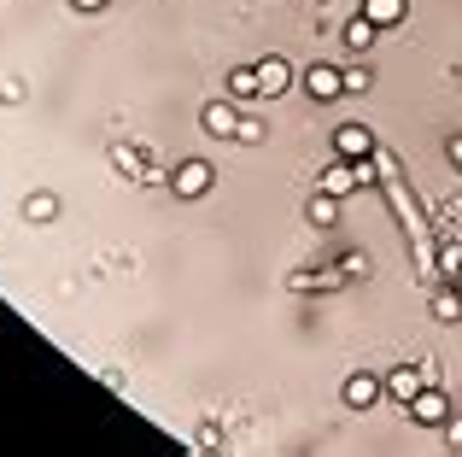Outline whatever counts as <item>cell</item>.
<instances>
[{"label":"cell","mask_w":462,"mask_h":457,"mask_svg":"<svg viewBox=\"0 0 462 457\" xmlns=\"http://www.w3.org/2000/svg\"><path fill=\"white\" fill-rule=\"evenodd\" d=\"M334 218H339V211H334V194H322V188H316V200H310V223H316V228H328Z\"/></svg>","instance_id":"cell-14"},{"label":"cell","mask_w":462,"mask_h":457,"mask_svg":"<svg viewBox=\"0 0 462 457\" xmlns=\"http://www.w3.org/2000/svg\"><path fill=\"white\" fill-rule=\"evenodd\" d=\"M457 287H462V270H457Z\"/></svg>","instance_id":"cell-22"},{"label":"cell","mask_w":462,"mask_h":457,"mask_svg":"<svg viewBox=\"0 0 462 457\" xmlns=\"http://www.w3.org/2000/svg\"><path fill=\"white\" fill-rule=\"evenodd\" d=\"M112 164H117V176H129V182H141V171H147L135 147H112Z\"/></svg>","instance_id":"cell-11"},{"label":"cell","mask_w":462,"mask_h":457,"mask_svg":"<svg viewBox=\"0 0 462 457\" xmlns=\"http://www.w3.org/2000/svg\"><path fill=\"white\" fill-rule=\"evenodd\" d=\"M404 12H410V0H363V18L381 23V30H386V23H398Z\"/></svg>","instance_id":"cell-9"},{"label":"cell","mask_w":462,"mask_h":457,"mask_svg":"<svg viewBox=\"0 0 462 457\" xmlns=\"http://www.w3.org/2000/svg\"><path fill=\"white\" fill-rule=\"evenodd\" d=\"M410 423H421V428H445V423H451V393L428 381V387L410 399Z\"/></svg>","instance_id":"cell-1"},{"label":"cell","mask_w":462,"mask_h":457,"mask_svg":"<svg viewBox=\"0 0 462 457\" xmlns=\"http://www.w3.org/2000/svg\"><path fill=\"white\" fill-rule=\"evenodd\" d=\"M374 89V70H346V94H369Z\"/></svg>","instance_id":"cell-17"},{"label":"cell","mask_w":462,"mask_h":457,"mask_svg":"<svg viewBox=\"0 0 462 457\" xmlns=\"http://www.w3.org/2000/svg\"><path fill=\"white\" fill-rule=\"evenodd\" d=\"M445 153H451V164L462 171V135H451V141H445Z\"/></svg>","instance_id":"cell-20"},{"label":"cell","mask_w":462,"mask_h":457,"mask_svg":"<svg viewBox=\"0 0 462 457\" xmlns=\"http://www.w3.org/2000/svg\"><path fill=\"white\" fill-rule=\"evenodd\" d=\"M23 211H30L35 223H47V218H53V194H30V200H23Z\"/></svg>","instance_id":"cell-15"},{"label":"cell","mask_w":462,"mask_h":457,"mask_svg":"<svg viewBox=\"0 0 462 457\" xmlns=\"http://www.w3.org/2000/svg\"><path fill=\"white\" fill-rule=\"evenodd\" d=\"M433 317H439V322H457V317H462V287H457V282L433 294Z\"/></svg>","instance_id":"cell-10"},{"label":"cell","mask_w":462,"mask_h":457,"mask_svg":"<svg viewBox=\"0 0 462 457\" xmlns=\"http://www.w3.org/2000/svg\"><path fill=\"white\" fill-rule=\"evenodd\" d=\"M374 35H381V23H369V18H363V12H357V23H351V30H346V42H351V47H357V53H363V47H374Z\"/></svg>","instance_id":"cell-13"},{"label":"cell","mask_w":462,"mask_h":457,"mask_svg":"<svg viewBox=\"0 0 462 457\" xmlns=\"http://www.w3.org/2000/svg\"><path fill=\"white\" fill-rule=\"evenodd\" d=\"M235 141H246V147H258L263 141V117H240V135Z\"/></svg>","instance_id":"cell-16"},{"label":"cell","mask_w":462,"mask_h":457,"mask_svg":"<svg viewBox=\"0 0 462 457\" xmlns=\"http://www.w3.org/2000/svg\"><path fill=\"white\" fill-rule=\"evenodd\" d=\"M305 94H310V100H339V94H346V70H339V65H310L305 70Z\"/></svg>","instance_id":"cell-3"},{"label":"cell","mask_w":462,"mask_h":457,"mask_svg":"<svg viewBox=\"0 0 462 457\" xmlns=\"http://www.w3.org/2000/svg\"><path fill=\"white\" fill-rule=\"evenodd\" d=\"M70 6H77V12H100L106 0H70Z\"/></svg>","instance_id":"cell-21"},{"label":"cell","mask_w":462,"mask_h":457,"mask_svg":"<svg viewBox=\"0 0 462 457\" xmlns=\"http://www.w3.org/2000/svg\"><path fill=\"white\" fill-rule=\"evenodd\" d=\"M381 393H386V376H351L346 387H339V399H346L351 411H369V405L381 399Z\"/></svg>","instance_id":"cell-6"},{"label":"cell","mask_w":462,"mask_h":457,"mask_svg":"<svg viewBox=\"0 0 462 457\" xmlns=\"http://www.w3.org/2000/svg\"><path fill=\"white\" fill-rule=\"evenodd\" d=\"M211 182H217V171L205 159H181L176 171H170V194H176V200H199Z\"/></svg>","instance_id":"cell-2"},{"label":"cell","mask_w":462,"mask_h":457,"mask_svg":"<svg viewBox=\"0 0 462 457\" xmlns=\"http://www.w3.org/2000/svg\"><path fill=\"white\" fill-rule=\"evenodd\" d=\"M334 159H374V135L363 124H339L334 129Z\"/></svg>","instance_id":"cell-4"},{"label":"cell","mask_w":462,"mask_h":457,"mask_svg":"<svg viewBox=\"0 0 462 457\" xmlns=\"http://www.w3.org/2000/svg\"><path fill=\"white\" fill-rule=\"evenodd\" d=\"M428 387V369H410V364H398V369H386V393H393L398 405H404L410 411V399H416V393Z\"/></svg>","instance_id":"cell-5"},{"label":"cell","mask_w":462,"mask_h":457,"mask_svg":"<svg viewBox=\"0 0 462 457\" xmlns=\"http://www.w3.org/2000/svg\"><path fill=\"white\" fill-rule=\"evenodd\" d=\"M287 82H293V65L270 53V59L258 65V89H263V100H275V94H287Z\"/></svg>","instance_id":"cell-8"},{"label":"cell","mask_w":462,"mask_h":457,"mask_svg":"<svg viewBox=\"0 0 462 457\" xmlns=\"http://www.w3.org/2000/svg\"><path fill=\"white\" fill-rule=\"evenodd\" d=\"M199 129H205V135H240V112H235V106H223V100H211V106H205V112H199Z\"/></svg>","instance_id":"cell-7"},{"label":"cell","mask_w":462,"mask_h":457,"mask_svg":"<svg viewBox=\"0 0 462 457\" xmlns=\"http://www.w3.org/2000/svg\"><path fill=\"white\" fill-rule=\"evenodd\" d=\"M339 270H346V275H369V258H363V252H346V264H339Z\"/></svg>","instance_id":"cell-18"},{"label":"cell","mask_w":462,"mask_h":457,"mask_svg":"<svg viewBox=\"0 0 462 457\" xmlns=\"http://www.w3.org/2000/svg\"><path fill=\"white\" fill-rule=\"evenodd\" d=\"M228 89H235L240 100H252V94H263V89H258V65H246V70H228Z\"/></svg>","instance_id":"cell-12"},{"label":"cell","mask_w":462,"mask_h":457,"mask_svg":"<svg viewBox=\"0 0 462 457\" xmlns=\"http://www.w3.org/2000/svg\"><path fill=\"white\" fill-rule=\"evenodd\" d=\"M445 440H451V446H462V416L451 411V423H445Z\"/></svg>","instance_id":"cell-19"}]
</instances>
